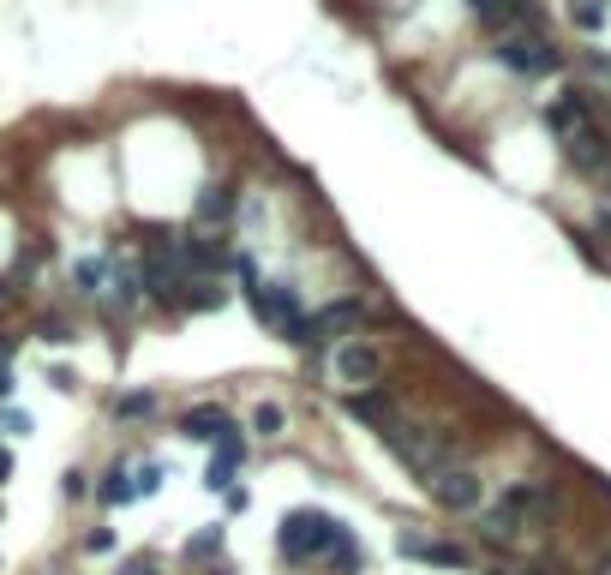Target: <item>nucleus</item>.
Returning <instances> with one entry per match:
<instances>
[{
  "instance_id": "1",
  "label": "nucleus",
  "mask_w": 611,
  "mask_h": 575,
  "mask_svg": "<svg viewBox=\"0 0 611 575\" xmlns=\"http://www.w3.org/2000/svg\"><path fill=\"white\" fill-rule=\"evenodd\" d=\"M492 54H498V66H510L516 78H552V72L564 66V48H558L540 24H528V30H504V36L492 42Z\"/></svg>"
},
{
  "instance_id": "2",
  "label": "nucleus",
  "mask_w": 611,
  "mask_h": 575,
  "mask_svg": "<svg viewBox=\"0 0 611 575\" xmlns=\"http://www.w3.org/2000/svg\"><path fill=\"white\" fill-rule=\"evenodd\" d=\"M330 534H336V516L318 510V504H300V510L282 516V528H276V552H282L288 564H312V558H324Z\"/></svg>"
},
{
  "instance_id": "3",
  "label": "nucleus",
  "mask_w": 611,
  "mask_h": 575,
  "mask_svg": "<svg viewBox=\"0 0 611 575\" xmlns=\"http://www.w3.org/2000/svg\"><path fill=\"white\" fill-rule=\"evenodd\" d=\"M240 294H246V306L258 312V324L282 330V342H288V330L306 318V306H300V288H288V282H264L258 270H246V276H240Z\"/></svg>"
},
{
  "instance_id": "4",
  "label": "nucleus",
  "mask_w": 611,
  "mask_h": 575,
  "mask_svg": "<svg viewBox=\"0 0 611 575\" xmlns=\"http://www.w3.org/2000/svg\"><path fill=\"white\" fill-rule=\"evenodd\" d=\"M426 486V498L438 504V510H450V516H474L480 504H486V486H480V474L468 468V462H450V468H438L432 480H420Z\"/></svg>"
},
{
  "instance_id": "5",
  "label": "nucleus",
  "mask_w": 611,
  "mask_h": 575,
  "mask_svg": "<svg viewBox=\"0 0 611 575\" xmlns=\"http://www.w3.org/2000/svg\"><path fill=\"white\" fill-rule=\"evenodd\" d=\"M336 378L354 384V390H366V384L384 378V354H378L366 336H348V342H336Z\"/></svg>"
},
{
  "instance_id": "6",
  "label": "nucleus",
  "mask_w": 611,
  "mask_h": 575,
  "mask_svg": "<svg viewBox=\"0 0 611 575\" xmlns=\"http://www.w3.org/2000/svg\"><path fill=\"white\" fill-rule=\"evenodd\" d=\"M396 552L414 558V564H432V570H468V564H474L468 546H456V540H426V534H402Z\"/></svg>"
},
{
  "instance_id": "7",
  "label": "nucleus",
  "mask_w": 611,
  "mask_h": 575,
  "mask_svg": "<svg viewBox=\"0 0 611 575\" xmlns=\"http://www.w3.org/2000/svg\"><path fill=\"white\" fill-rule=\"evenodd\" d=\"M564 156H570V168H582V174H600V180H606V174H611V138H606V126L594 120V126H582L576 138H564Z\"/></svg>"
},
{
  "instance_id": "8",
  "label": "nucleus",
  "mask_w": 611,
  "mask_h": 575,
  "mask_svg": "<svg viewBox=\"0 0 611 575\" xmlns=\"http://www.w3.org/2000/svg\"><path fill=\"white\" fill-rule=\"evenodd\" d=\"M546 126H552L558 144L576 138L582 126H594V102H588V90H564V96H552V102H546Z\"/></svg>"
},
{
  "instance_id": "9",
  "label": "nucleus",
  "mask_w": 611,
  "mask_h": 575,
  "mask_svg": "<svg viewBox=\"0 0 611 575\" xmlns=\"http://www.w3.org/2000/svg\"><path fill=\"white\" fill-rule=\"evenodd\" d=\"M228 432H234V414L216 408V402H198V408L180 414V438H192V444H222Z\"/></svg>"
},
{
  "instance_id": "10",
  "label": "nucleus",
  "mask_w": 611,
  "mask_h": 575,
  "mask_svg": "<svg viewBox=\"0 0 611 575\" xmlns=\"http://www.w3.org/2000/svg\"><path fill=\"white\" fill-rule=\"evenodd\" d=\"M240 468H246V438H240V426H234V432H228L222 444H210V468H204V486H210V492H228Z\"/></svg>"
},
{
  "instance_id": "11",
  "label": "nucleus",
  "mask_w": 611,
  "mask_h": 575,
  "mask_svg": "<svg viewBox=\"0 0 611 575\" xmlns=\"http://www.w3.org/2000/svg\"><path fill=\"white\" fill-rule=\"evenodd\" d=\"M342 408H348V414H354L360 426H372V432H378V426H390V420L402 414V408H396V396H390L384 384H366V390H348V402H342Z\"/></svg>"
},
{
  "instance_id": "12",
  "label": "nucleus",
  "mask_w": 611,
  "mask_h": 575,
  "mask_svg": "<svg viewBox=\"0 0 611 575\" xmlns=\"http://www.w3.org/2000/svg\"><path fill=\"white\" fill-rule=\"evenodd\" d=\"M504 504L522 516V528H534V522H546V516L558 510V498H552V486H546V480H516V486L504 492Z\"/></svg>"
},
{
  "instance_id": "13",
  "label": "nucleus",
  "mask_w": 611,
  "mask_h": 575,
  "mask_svg": "<svg viewBox=\"0 0 611 575\" xmlns=\"http://www.w3.org/2000/svg\"><path fill=\"white\" fill-rule=\"evenodd\" d=\"M234 210H240V192H234L228 180H210V186L198 192V204H192V222H198V228H222Z\"/></svg>"
},
{
  "instance_id": "14",
  "label": "nucleus",
  "mask_w": 611,
  "mask_h": 575,
  "mask_svg": "<svg viewBox=\"0 0 611 575\" xmlns=\"http://www.w3.org/2000/svg\"><path fill=\"white\" fill-rule=\"evenodd\" d=\"M522 540V516L510 510V504H492L486 516H480V546H492V552H510Z\"/></svg>"
},
{
  "instance_id": "15",
  "label": "nucleus",
  "mask_w": 611,
  "mask_h": 575,
  "mask_svg": "<svg viewBox=\"0 0 611 575\" xmlns=\"http://www.w3.org/2000/svg\"><path fill=\"white\" fill-rule=\"evenodd\" d=\"M324 558H330V570H336V575H360V570H366V552H360L354 528H342V522H336V534H330Z\"/></svg>"
},
{
  "instance_id": "16",
  "label": "nucleus",
  "mask_w": 611,
  "mask_h": 575,
  "mask_svg": "<svg viewBox=\"0 0 611 575\" xmlns=\"http://www.w3.org/2000/svg\"><path fill=\"white\" fill-rule=\"evenodd\" d=\"M222 306H228V288H222L216 276H192L174 312H222Z\"/></svg>"
},
{
  "instance_id": "17",
  "label": "nucleus",
  "mask_w": 611,
  "mask_h": 575,
  "mask_svg": "<svg viewBox=\"0 0 611 575\" xmlns=\"http://www.w3.org/2000/svg\"><path fill=\"white\" fill-rule=\"evenodd\" d=\"M72 282H78V294L102 300V294H108V258H78V264H72Z\"/></svg>"
},
{
  "instance_id": "18",
  "label": "nucleus",
  "mask_w": 611,
  "mask_h": 575,
  "mask_svg": "<svg viewBox=\"0 0 611 575\" xmlns=\"http://www.w3.org/2000/svg\"><path fill=\"white\" fill-rule=\"evenodd\" d=\"M96 498H102L108 510H114V504H132V498H138V492H132V468H108L102 486H96Z\"/></svg>"
},
{
  "instance_id": "19",
  "label": "nucleus",
  "mask_w": 611,
  "mask_h": 575,
  "mask_svg": "<svg viewBox=\"0 0 611 575\" xmlns=\"http://www.w3.org/2000/svg\"><path fill=\"white\" fill-rule=\"evenodd\" d=\"M156 408H162V402H156V390H126V396L114 402V414H120V420H156Z\"/></svg>"
},
{
  "instance_id": "20",
  "label": "nucleus",
  "mask_w": 611,
  "mask_h": 575,
  "mask_svg": "<svg viewBox=\"0 0 611 575\" xmlns=\"http://www.w3.org/2000/svg\"><path fill=\"white\" fill-rule=\"evenodd\" d=\"M252 426H258V438H282V426H288L282 402H258V408H252Z\"/></svg>"
},
{
  "instance_id": "21",
  "label": "nucleus",
  "mask_w": 611,
  "mask_h": 575,
  "mask_svg": "<svg viewBox=\"0 0 611 575\" xmlns=\"http://www.w3.org/2000/svg\"><path fill=\"white\" fill-rule=\"evenodd\" d=\"M162 474H168L162 462H144V468H132V492H138V498H156V492H162Z\"/></svg>"
},
{
  "instance_id": "22",
  "label": "nucleus",
  "mask_w": 611,
  "mask_h": 575,
  "mask_svg": "<svg viewBox=\"0 0 611 575\" xmlns=\"http://www.w3.org/2000/svg\"><path fill=\"white\" fill-rule=\"evenodd\" d=\"M606 18H611V0H576V24L582 30H606Z\"/></svg>"
},
{
  "instance_id": "23",
  "label": "nucleus",
  "mask_w": 611,
  "mask_h": 575,
  "mask_svg": "<svg viewBox=\"0 0 611 575\" xmlns=\"http://www.w3.org/2000/svg\"><path fill=\"white\" fill-rule=\"evenodd\" d=\"M36 336H42V342H54V348H66V342H78V330H72L66 318H36Z\"/></svg>"
},
{
  "instance_id": "24",
  "label": "nucleus",
  "mask_w": 611,
  "mask_h": 575,
  "mask_svg": "<svg viewBox=\"0 0 611 575\" xmlns=\"http://www.w3.org/2000/svg\"><path fill=\"white\" fill-rule=\"evenodd\" d=\"M216 552H222V528H204L186 540V558H216Z\"/></svg>"
},
{
  "instance_id": "25",
  "label": "nucleus",
  "mask_w": 611,
  "mask_h": 575,
  "mask_svg": "<svg viewBox=\"0 0 611 575\" xmlns=\"http://www.w3.org/2000/svg\"><path fill=\"white\" fill-rule=\"evenodd\" d=\"M84 552H90V558H108V552H114V534H108V528H90V534H84Z\"/></svg>"
},
{
  "instance_id": "26",
  "label": "nucleus",
  "mask_w": 611,
  "mask_h": 575,
  "mask_svg": "<svg viewBox=\"0 0 611 575\" xmlns=\"http://www.w3.org/2000/svg\"><path fill=\"white\" fill-rule=\"evenodd\" d=\"M48 384H54L60 396H72V390H78V372H72V366H48Z\"/></svg>"
},
{
  "instance_id": "27",
  "label": "nucleus",
  "mask_w": 611,
  "mask_h": 575,
  "mask_svg": "<svg viewBox=\"0 0 611 575\" xmlns=\"http://www.w3.org/2000/svg\"><path fill=\"white\" fill-rule=\"evenodd\" d=\"M0 426H6L12 438H18V432H30V414H18V408H6V414H0Z\"/></svg>"
},
{
  "instance_id": "28",
  "label": "nucleus",
  "mask_w": 611,
  "mask_h": 575,
  "mask_svg": "<svg viewBox=\"0 0 611 575\" xmlns=\"http://www.w3.org/2000/svg\"><path fill=\"white\" fill-rule=\"evenodd\" d=\"M126 575H162V570H156V558H132V564H126Z\"/></svg>"
},
{
  "instance_id": "29",
  "label": "nucleus",
  "mask_w": 611,
  "mask_h": 575,
  "mask_svg": "<svg viewBox=\"0 0 611 575\" xmlns=\"http://www.w3.org/2000/svg\"><path fill=\"white\" fill-rule=\"evenodd\" d=\"M516 575H564V570H558V564H522Z\"/></svg>"
},
{
  "instance_id": "30",
  "label": "nucleus",
  "mask_w": 611,
  "mask_h": 575,
  "mask_svg": "<svg viewBox=\"0 0 611 575\" xmlns=\"http://www.w3.org/2000/svg\"><path fill=\"white\" fill-rule=\"evenodd\" d=\"M12 390H18V384H12V372L0 366V402H12Z\"/></svg>"
},
{
  "instance_id": "31",
  "label": "nucleus",
  "mask_w": 611,
  "mask_h": 575,
  "mask_svg": "<svg viewBox=\"0 0 611 575\" xmlns=\"http://www.w3.org/2000/svg\"><path fill=\"white\" fill-rule=\"evenodd\" d=\"M0 480H12V450H0Z\"/></svg>"
},
{
  "instance_id": "32",
  "label": "nucleus",
  "mask_w": 611,
  "mask_h": 575,
  "mask_svg": "<svg viewBox=\"0 0 611 575\" xmlns=\"http://www.w3.org/2000/svg\"><path fill=\"white\" fill-rule=\"evenodd\" d=\"M462 6H468V12H474V18H480V12H486V6H492V0H462Z\"/></svg>"
},
{
  "instance_id": "33",
  "label": "nucleus",
  "mask_w": 611,
  "mask_h": 575,
  "mask_svg": "<svg viewBox=\"0 0 611 575\" xmlns=\"http://www.w3.org/2000/svg\"><path fill=\"white\" fill-rule=\"evenodd\" d=\"M6 294H18V288H12V276H0V300H6Z\"/></svg>"
},
{
  "instance_id": "34",
  "label": "nucleus",
  "mask_w": 611,
  "mask_h": 575,
  "mask_svg": "<svg viewBox=\"0 0 611 575\" xmlns=\"http://www.w3.org/2000/svg\"><path fill=\"white\" fill-rule=\"evenodd\" d=\"M210 575H228V570H210Z\"/></svg>"
},
{
  "instance_id": "35",
  "label": "nucleus",
  "mask_w": 611,
  "mask_h": 575,
  "mask_svg": "<svg viewBox=\"0 0 611 575\" xmlns=\"http://www.w3.org/2000/svg\"><path fill=\"white\" fill-rule=\"evenodd\" d=\"M120 575H126V570H120Z\"/></svg>"
}]
</instances>
